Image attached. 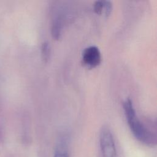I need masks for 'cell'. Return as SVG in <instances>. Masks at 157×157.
<instances>
[{"instance_id":"obj_1","label":"cell","mask_w":157,"mask_h":157,"mask_svg":"<svg viewBox=\"0 0 157 157\" xmlns=\"http://www.w3.org/2000/svg\"><path fill=\"white\" fill-rule=\"evenodd\" d=\"M123 109L128 125L134 137L146 145L150 147L155 145L156 136L138 118L133 103L130 99H126L124 102Z\"/></svg>"},{"instance_id":"obj_2","label":"cell","mask_w":157,"mask_h":157,"mask_svg":"<svg viewBox=\"0 0 157 157\" xmlns=\"http://www.w3.org/2000/svg\"><path fill=\"white\" fill-rule=\"evenodd\" d=\"M99 145L102 157H117V150L113 135L106 126L102 127L100 131Z\"/></svg>"},{"instance_id":"obj_3","label":"cell","mask_w":157,"mask_h":157,"mask_svg":"<svg viewBox=\"0 0 157 157\" xmlns=\"http://www.w3.org/2000/svg\"><path fill=\"white\" fill-rule=\"evenodd\" d=\"M82 61L89 68H93L101 62V55L99 49L94 45L89 46L82 52Z\"/></svg>"},{"instance_id":"obj_4","label":"cell","mask_w":157,"mask_h":157,"mask_svg":"<svg viewBox=\"0 0 157 157\" xmlns=\"http://www.w3.org/2000/svg\"><path fill=\"white\" fill-rule=\"evenodd\" d=\"M53 157H69L67 145L65 139L61 140L57 145Z\"/></svg>"},{"instance_id":"obj_5","label":"cell","mask_w":157,"mask_h":157,"mask_svg":"<svg viewBox=\"0 0 157 157\" xmlns=\"http://www.w3.org/2000/svg\"><path fill=\"white\" fill-rule=\"evenodd\" d=\"M61 28L62 23L61 20L58 18L54 21L52 27V35L54 39H58L59 38L61 32Z\"/></svg>"},{"instance_id":"obj_6","label":"cell","mask_w":157,"mask_h":157,"mask_svg":"<svg viewBox=\"0 0 157 157\" xmlns=\"http://www.w3.org/2000/svg\"><path fill=\"white\" fill-rule=\"evenodd\" d=\"M41 54L44 61L47 62L48 60L50 55V45L48 42H45L42 44Z\"/></svg>"},{"instance_id":"obj_7","label":"cell","mask_w":157,"mask_h":157,"mask_svg":"<svg viewBox=\"0 0 157 157\" xmlns=\"http://www.w3.org/2000/svg\"><path fill=\"white\" fill-rule=\"evenodd\" d=\"M105 1H97L93 4V9L96 13L98 15L102 14L104 10Z\"/></svg>"},{"instance_id":"obj_8","label":"cell","mask_w":157,"mask_h":157,"mask_svg":"<svg viewBox=\"0 0 157 157\" xmlns=\"http://www.w3.org/2000/svg\"><path fill=\"white\" fill-rule=\"evenodd\" d=\"M112 3L109 1H105L104 10V12L105 15L106 16H109L112 12Z\"/></svg>"}]
</instances>
